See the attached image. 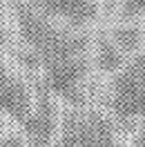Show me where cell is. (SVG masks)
I'll return each instance as SVG.
<instances>
[{
  "label": "cell",
  "instance_id": "obj_1",
  "mask_svg": "<svg viewBox=\"0 0 145 147\" xmlns=\"http://www.w3.org/2000/svg\"><path fill=\"white\" fill-rule=\"evenodd\" d=\"M11 9L22 45L40 60L43 83L54 96L81 107L85 100L83 80L89 71V36L81 29L56 25L38 13L27 0H14Z\"/></svg>",
  "mask_w": 145,
  "mask_h": 147
},
{
  "label": "cell",
  "instance_id": "obj_2",
  "mask_svg": "<svg viewBox=\"0 0 145 147\" xmlns=\"http://www.w3.org/2000/svg\"><path fill=\"white\" fill-rule=\"evenodd\" d=\"M109 109L125 129L145 120V51L134 54L112 76Z\"/></svg>",
  "mask_w": 145,
  "mask_h": 147
},
{
  "label": "cell",
  "instance_id": "obj_3",
  "mask_svg": "<svg viewBox=\"0 0 145 147\" xmlns=\"http://www.w3.org/2000/svg\"><path fill=\"white\" fill-rule=\"evenodd\" d=\"M54 147H121L116 125L100 111L69 109L63 116L60 136Z\"/></svg>",
  "mask_w": 145,
  "mask_h": 147
},
{
  "label": "cell",
  "instance_id": "obj_4",
  "mask_svg": "<svg viewBox=\"0 0 145 147\" xmlns=\"http://www.w3.org/2000/svg\"><path fill=\"white\" fill-rule=\"evenodd\" d=\"M34 98H36L34 111L20 127L27 134L31 147H49L58 127V107H56L51 89L43 80L34 83Z\"/></svg>",
  "mask_w": 145,
  "mask_h": 147
},
{
  "label": "cell",
  "instance_id": "obj_5",
  "mask_svg": "<svg viewBox=\"0 0 145 147\" xmlns=\"http://www.w3.org/2000/svg\"><path fill=\"white\" fill-rule=\"evenodd\" d=\"M29 5L49 20L65 22L72 29L91 25L98 18V0H27Z\"/></svg>",
  "mask_w": 145,
  "mask_h": 147
},
{
  "label": "cell",
  "instance_id": "obj_6",
  "mask_svg": "<svg viewBox=\"0 0 145 147\" xmlns=\"http://www.w3.org/2000/svg\"><path fill=\"white\" fill-rule=\"evenodd\" d=\"M34 105L36 102L29 85L20 76L9 71L5 65H0V111L22 125L31 116Z\"/></svg>",
  "mask_w": 145,
  "mask_h": 147
},
{
  "label": "cell",
  "instance_id": "obj_7",
  "mask_svg": "<svg viewBox=\"0 0 145 147\" xmlns=\"http://www.w3.org/2000/svg\"><path fill=\"white\" fill-rule=\"evenodd\" d=\"M125 54L116 47V42L109 38V34H98L96 38V65L100 71L105 74H114L125 65Z\"/></svg>",
  "mask_w": 145,
  "mask_h": 147
},
{
  "label": "cell",
  "instance_id": "obj_8",
  "mask_svg": "<svg viewBox=\"0 0 145 147\" xmlns=\"http://www.w3.org/2000/svg\"><path fill=\"white\" fill-rule=\"evenodd\" d=\"M109 38L116 42V47L123 51V54H138L141 47H143L145 40V31L143 27H138L134 22L129 25H114L112 31H109Z\"/></svg>",
  "mask_w": 145,
  "mask_h": 147
},
{
  "label": "cell",
  "instance_id": "obj_9",
  "mask_svg": "<svg viewBox=\"0 0 145 147\" xmlns=\"http://www.w3.org/2000/svg\"><path fill=\"white\" fill-rule=\"evenodd\" d=\"M145 18V0H121V18L123 20H134Z\"/></svg>",
  "mask_w": 145,
  "mask_h": 147
},
{
  "label": "cell",
  "instance_id": "obj_10",
  "mask_svg": "<svg viewBox=\"0 0 145 147\" xmlns=\"http://www.w3.org/2000/svg\"><path fill=\"white\" fill-rule=\"evenodd\" d=\"M0 147H27L25 145V138L18 134H7V136L0 138Z\"/></svg>",
  "mask_w": 145,
  "mask_h": 147
},
{
  "label": "cell",
  "instance_id": "obj_11",
  "mask_svg": "<svg viewBox=\"0 0 145 147\" xmlns=\"http://www.w3.org/2000/svg\"><path fill=\"white\" fill-rule=\"evenodd\" d=\"M132 147H145V129H143V131H138V136L134 138Z\"/></svg>",
  "mask_w": 145,
  "mask_h": 147
},
{
  "label": "cell",
  "instance_id": "obj_12",
  "mask_svg": "<svg viewBox=\"0 0 145 147\" xmlns=\"http://www.w3.org/2000/svg\"><path fill=\"white\" fill-rule=\"evenodd\" d=\"M5 38H7V34H5V29H2V25H0V47L5 45Z\"/></svg>",
  "mask_w": 145,
  "mask_h": 147
}]
</instances>
